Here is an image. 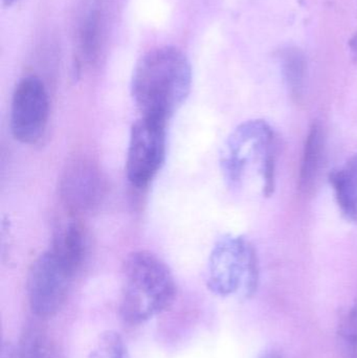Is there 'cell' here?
Masks as SVG:
<instances>
[{"mask_svg": "<svg viewBox=\"0 0 357 358\" xmlns=\"http://www.w3.org/2000/svg\"><path fill=\"white\" fill-rule=\"evenodd\" d=\"M192 88V66L176 46H159L136 63L131 96L140 117L168 122L188 99Z\"/></svg>", "mask_w": 357, "mask_h": 358, "instance_id": "cell-1", "label": "cell"}, {"mask_svg": "<svg viewBox=\"0 0 357 358\" xmlns=\"http://www.w3.org/2000/svg\"><path fill=\"white\" fill-rule=\"evenodd\" d=\"M177 294L167 264L147 250L131 252L123 265L119 313L128 325L136 326L165 313Z\"/></svg>", "mask_w": 357, "mask_h": 358, "instance_id": "cell-2", "label": "cell"}, {"mask_svg": "<svg viewBox=\"0 0 357 358\" xmlns=\"http://www.w3.org/2000/svg\"><path fill=\"white\" fill-rule=\"evenodd\" d=\"M259 283V263L253 246L242 237L224 236L210 255L207 286L216 296L249 298Z\"/></svg>", "mask_w": 357, "mask_h": 358, "instance_id": "cell-3", "label": "cell"}, {"mask_svg": "<svg viewBox=\"0 0 357 358\" xmlns=\"http://www.w3.org/2000/svg\"><path fill=\"white\" fill-rule=\"evenodd\" d=\"M75 277L50 250L39 255L27 277V302L31 313L41 320L58 315L68 298Z\"/></svg>", "mask_w": 357, "mask_h": 358, "instance_id": "cell-4", "label": "cell"}, {"mask_svg": "<svg viewBox=\"0 0 357 358\" xmlns=\"http://www.w3.org/2000/svg\"><path fill=\"white\" fill-rule=\"evenodd\" d=\"M275 134L263 120H251L240 124L228 136L220 155L222 176L230 187L242 183L249 166L265 159L275 150Z\"/></svg>", "mask_w": 357, "mask_h": 358, "instance_id": "cell-5", "label": "cell"}, {"mask_svg": "<svg viewBox=\"0 0 357 358\" xmlns=\"http://www.w3.org/2000/svg\"><path fill=\"white\" fill-rule=\"evenodd\" d=\"M167 122L140 117L130 132L126 159V174L132 187L144 189L163 167L167 149Z\"/></svg>", "mask_w": 357, "mask_h": 358, "instance_id": "cell-6", "label": "cell"}, {"mask_svg": "<svg viewBox=\"0 0 357 358\" xmlns=\"http://www.w3.org/2000/svg\"><path fill=\"white\" fill-rule=\"evenodd\" d=\"M50 96L43 81L27 76L17 83L10 103V131L21 144H37L48 128Z\"/></svg>", "mask_w": 357, "mask_h": 358, "instance_id": "cell-7", "label": "cell"}, {"mask_svg": "<svg viewBox=\"0 0 357 358\" xmlns=\"http://www.w3.org/2000/svg\"><path fill=\"white\" fill-rule=\"evenodd\" d=\"M106 180L100 167L87 157H75L65 165L59 181L61 203L69 216L89 214L106 195Z\"/></svg>", "mask_w": 357, "mask_h": 358, "instance_id": "cell-8", "label": "cell"}, {"mask_svg": "<svg viewBox=\"0 0 357 358\" xmlns=\"http://www.w3.org/2000/svg\"><path fill=\"white\" fill-rule=\"evenodd\" d=\"M69 217L71 219L61 223L54 231L50 250L77 275L87 258L89 240L80 218Z\"/></svg>", "mask_w": 357, "mask_h": 358, "instance_id": "cell-9", "label": "cell"}, {"mask_svg": "<svg viewBox=\"0 0 357 358\" xmlns=\"http://www.w3.org/2000/svg\"><path fill=\"white\" fill-rule=\"evenodd\" d=\"M342 214L357 224V155L329 176Z\"/></svg>", "mask_w": 357, "mask_h": 358, "instance_id": "cell-10", "label": "cell"}, {"mask_svg": "<svg viewBox=\"0 0 357 358\" xmlns=\"http://www.w3.org/2000/svg\"><path fill=\"white\" fill-rule=\"evenodd\" d=\"M324 153V134L318 123H314L306 136L299 176V189L309 193L316 185Z\"/></svg>", "mask_w": 357, "mask_h": 358, "instance_id": "cell-11", "label": "cell"}, {"mask_svg": "<svg viewBox=\"0 0 357 358\" xmlns=\"http://www.w3.org/2000/svg\"><path fill=\"white\" fill-rule=\"evenodd\" d=\"M102 18L98 10H92L82 23L79 36V52L75 60V69L80 73L82 69L92 66L98 61L102 48Z\"/></svg>", "mask_w": 357, "mask_h": 358, "instance_id": "cell-12", "label": "cell"}, {"mask_svg": "<svg viewBox=\"0 0 357 358\" xmlns=\"http://www.w3.org/2000/svg\"><path fill=\"white\" fill-rule=\"evenodd\" d=\"M15 358H65V355L48 330L29 325L21 334Z\"/></svg>", "mask_w": 357, "mask_h": 358, "instance_id": "cell-13", "label": "cell"}, {"mask_svg": "<svg viewBox=\"0 0 357 358\" xmlns=\"http://www.w3.org/2000/svg\"><path fill=\"white\" fill-rule=\"evenodd\" d=\"M283 77L293 102L300 104L305 92L307 60L304 52L298 48H284L280 52Z\"/></svg>", "mask_w": 357, "mask_h": 358, "instance_id": "cell-14", "label": "cell"}, {"mask_svg": "<svg viewBox=\"0 0 357 358\" xmlns=\"http://www.w3.org/2000/svg\"><path fill=\"white\" fill-rule=\"evenodd\" d=\"M337 344L343 358H357V307L350 308L340 319Z\"/></svg>", "mask_w": 357, "mask_h": 358, "instance_id": "cell-15", "label": "cell"}, {"mask_svg": "<svg viewBox=\"0 0 357 358\" xmlns=\"http://www.w3.org/2000/svg\"><path fill=\"white\" fill-rule=\"evenodd\" d=\"M88 358H130L127 346L117 332H103L92 347Z\"/></svg>", "mask_w": 357, "mask_h": 358, "instance_id": "cell-16", "label": "cell"}, {"mask_svg": "<svg viewBox=\"0 0 357 358\" xmlns=\"http://www.w3.org/2000/svg\"><path fill=\"white\" fill-rule=\"evenodd\" d=\"M262 178H263V194L270 197L275 191L276 180V149L266 155L261 165Z\"/></svg>", "mask_w": 357, "mask_h": 358, "instance_id": "cell-17", "label": "cell"}, {"mask_svg": "<svg viewBox=\"0 0 357 358\" xmlns=\"http://www.w3.org/2000/svg\"><path fill=\"white\" fill-rule=\"evenodd\" d=\"M350 48H351L352 54H354V58L357 59V34L352 37L350 40Z\"/></svg>", "mask_w": 357, "mask_h": 358, "instance_id": "cell-18", "label": "cell"}, {"mask_svg": "<svg viewBox=\"0 0 357 358\" xmlns=\"http://www.w3.org/2000/svg\"><path fill=\"white\" fill-rule=\"evenodd\" d=\"M259 358H284L280 353L276 352V351H270V352L264 353Z\"/></svg>", "mask_w": 357, "mask_h": 358, "instance_id": "cell-19", "label": "cell"}, {"mask_svg": "<svg viewBox=\"0 0 357 358\" xmlns=\"http://www.w3.org/2000/svg\"><path fill=\"white\" fill-rule=\"evenodd\" d=\"M2 1H3L4 6H10L16 3V2H18L19 0H2Z\"/></svg>", "mask_w": 357, "mask_h": 358, "instance_id": "cell-20", "label": "cell"}]
</instances>
